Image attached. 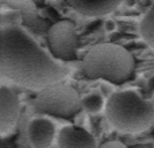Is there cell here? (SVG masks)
I'll return each instance as SVG.
<instances>
[{
	"instance_id": "obj_1",
	"label": "cell",
	"mask_w": 154,
	"mask_h": 148,
	"mask_svg": "<svg viewBox=\"0 0 154 148\" xmlns=\"http://www.w3.org/2000/svg\"><path fill=\"white\" fill-rule=\"evenodd\" d=\"M69 67L48 53L22 26H2L0 74L3 78L30 90L61 84Z\"/></svg>"
},
{
	"instance_id": "obj_2",
	"label": "cell",
	"mask_w": 154,
	"mask_h": 148,
	"mask_svg": "<svg viewBox=\"0 0 154 148\" xmlns=\"http://www.w3.org/2000/svg\"><path fill=\"white\" fill-rule=\"evenodd\" d=\"M104 109L109 125L120 132L139 133L152 128L154 123V104L135 90L112 93Z\"/></svg>"
},
{
	"instance_id": "obj_3",
	"label": "cell",
	"mask_w": 154,
	"mask_h": 148,
	"mask_svg": "<svg viewBox=\"0 0 154 148\" xmlns=\"http://www.w3.org/2000/svg\"><path fill=\"white\" fill-rule=\"evenodd\" d=\"M85 77L106 79L112 84H123L131 78L135 59L126 47L115 43L96 45L85 54L81 64Z\"/></svg>"
},
{
	"instance_id": "obj_4",
	"label": "cell",
	"mask_w": 154,
	"mask_h": 148,
	"mask_svg": "<svg viewBox=\"0 0 154 148\" xmlns=\"http://www.w3.org/2000/svg\"><path fill=\"white\" fill-rule=\"evenodd\" d=\"M34 108L43 114L70 119L82 108V100L72 86L57 84L38 93L34 100Z\"/></svg>"
},
{
	"instance_id": "obj_5",
	"label": "cell",
	"mask_w": 154,
	"mask_h": 148,
	"mask_svg": "<svg viewBox=\"0 0 154 148\" xmlns=\"http://www.w3.org/2000/svg\"><path fill=\"white\" fill-rule=\"evenodd\" d=\"M50 53L61 61H75L79 54V37L72 20H60L51 24L48 31Z\"/></svg>"
},
{
	"instance_id": "obj_6",
	"label": "cell",
	"mask_w": 154,
	"mask_h": 148,
	"mask_svg": "<svg viewBox=\"0 0 154 148\" xmlns=\"http://www.w3.org/2000/svg\"><path fill=\"white\" fill-rule=\"evenodd\" d=\"M20 113V101L11 87H0V135L4 138L15 128Z\"/></svg>"
},
{
	"instance_id": "obj_7",
	"label": "cell",
	"mask_w": 154,
	"mask_h": 148,
	"mask_svg": "<svg viewBox=\"0 0 154 148\" xmlns=\"http://www.w3.org/2000/svg\"><path fill=\"white\" fill-rule=\"evenodd\" d=\"M56 133V124L48 117H35L27 125V140L31 148H50Z\"/></svg>"
},
{
	"instance_id": "obj_8",
	"label": "cell",
	"mask_w": 154,
	"mask_h": 148,
	"mask_svg": "<svg viewBox=\"0 0 154 148\" xmlns=\"http://www.w3.org/2000/svg\"><path fill=\"white\" fill-rule=\"evenodd\" d=\"M58 148H97L96 139L88 131L75 125L61 128L57 136Z\"/></svg>"
},
{
	"instance_id": "obj_9",
	"label": "cell",
	"mask_w": 154,
	"mask_h": 148,
	"mask_svg": "<svg viewBox=\"0 0 154 148\" xmlns=\"http://www.w3.org/2000/svg\"><path fill=\"white\" fill-rule=\"evenodd\" d=\"M68 4L85 16H103L112 12L122 0H66Z\"/></svg>"
},
{
	"instance_id": "obj_10",
	"label": "cell",
	"mask_w": 154,
	"mask_h": 148,
	"mask_svg": "<svg viewBox=\"0 0 154 148\" xmlns=\"http://www.w3.org/2000/svg\"><path fill=\"white\" fill-rule=\"evenodd\" d=\"M139 32L147 46H150L154 50V1L139 23Z\"/></svg>"
},
{
	"instance_id": "obj_11",
	"label": "cell",
	"mask_w": 154,
	"mask_h": 148,
	"mask_svg": "<svg viewBox=\"0 0 154 148\" xmlns=\"http://www.w3.org/2000/svg\"><path fill=\"white\" fill-rule=\"evenodd\" d=\"M106 102L107 101H104V97L100 93L92 92L82 98V108H84V111L87 113L95 114L101 112L103 108H106Z\"/></svg>"
},
{
	"instance_id": "obj_12",
	"label": "cell",
	"mask_w": 154,
	"mask_h": 148,
	"mask_svg": "<svg viewBox=\"0 0 154 148\" xmlns=\"http://www.w3.org/2000/svg\"><path fill=\"white\" fill-rule=\"evenodd\" d=\"M4 4L11 10H15L20 13H34L37 11V5L32 0H4Z\"/></svg>"
},
{
	"instance_id": "obj_13",
	"label": "cell",
	"mask_w": 154,
	"mask_h": 148,
	"mask_svg": "<svg viewBox=\"0 0 154 148\" xmlns=\"http://www.w3.org/2000/svg\"><path fill=\"white\" fill-rule=\"evenodd\" d=\"M22 13L15 10H8L2 12V26H20Z\"/></svg>"
},
{
	"instance_id": "obj_14",
	"label": "cell",
	"mask_w": 154,
	"mask_h": 148,
	"mask_svg": "<svg viewBox=\"0 0 154 148\" xmlns=\"http://www.w3.org/2000/svg\"><path fill=\"white\" fill-rule=\"evenodd\" d=\"M97 148H128L126 144H123L122 141H116V140H112V141H107V143L101 144L100 147Z\"/></svg>"
},
{
	"instance_id": "obj_15",
	"label": "cell",
	"mask_w": 154,
	"mask_h": 148,
	"mask_svg": "<svg viewBox=\"0 0 154 148\" xmlns=\"http://www.w3.org/2000/svg\"><path fill=\"white\" fill-rule=\"evenodd\" d=\"M104 27H106V30L108 32H112V31L116 30V23H115L114 20H107L106 24H104Z\"/></svg>"
},
{
	"instance_id": "obj_16",
	"label": "cell",
	"mask_w": 154,
	"mask_h": 148,
	"mask_svg": "<svg viewBox=\"0 0 154 148\" xmlns=\"http://www.w3.org/2000/svg\"><path fill=\"white\" fill-rule=\"evenodd\" d=\"M152 131H153V133H154V123H153V125H152Z\"/></svg>"
}]
</instances>
